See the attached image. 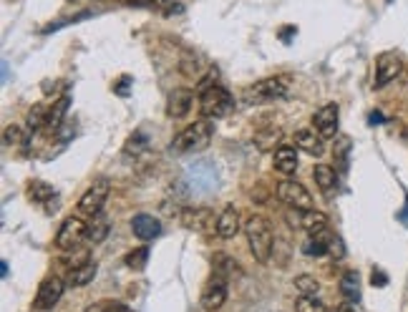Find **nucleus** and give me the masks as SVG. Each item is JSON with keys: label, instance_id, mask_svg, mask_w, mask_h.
Segmentation results:
<instances>
[{"label": "nucleus", "instance_id": "nucleus-1", "mask_svg": "<svg viewBox=\"0 0 408 312\" xmlns=\"http://www.w3.org/2000/svg\"><path fill=\"white\" fill-rule=\"evenodd\" d=\"M245 234H247L250 242V252L257 262H270L272 257V244H275V237H272V227L270 222L264 220L262 214H252L247 222H245Z\"/></svg>", "mask_w": 408, "mask_h": 312}, {"label": "nucleus", "instance_id": "nucleus-2", "mask_svg": "<svg viewBox=\"0 0 408 312\" xmlns=\"http://www.w3.org/2000/svg\"><path fill=\"white\" fill-rule=\"evenodd\" d=\"M214 126L209 119H202V121H194L192 126H187L185 131H179L172 141V151L174 154H197V151L207 149L209 141H212Z\"/></svg>", "mask_w": 408, "mask_h": 312}, {"label": "nucleus", "instance_id": "nucleus-3", "mask_svg": "<svg viewBox=\"0 0 408 312\" xmlns=\"http://www.w3.org/2000/svg\"><path fill=\"white\" fill-rule=\"evenodd\" d=\"M232 109H235V99H232V93L227 91V88L217 86V83H212V86L204 88V91L199 93V114H202V119L214 121V119L227 116Z\"/></svg>", "mask_w": 408, "mask_h": 312}, {"label": "nucleus", "instance_id": "nucleus-4", "mask_svg": "<svg viewBox=\"0 0 408 312\" xmlns=\"http://www.w3.org/2000/svg\"><path fill=\"white\" fill-rule=\"evenodd\" d=\"M288 96V78L285 76H272V78H262L255 86L245 91V99L250 104H264V101H280Z\"/></svg>", "mask_w": 408, "mask_h": 312}, {"label": "nucleus", "instance_id": "nucleus-5", "mask_svg": "<svg viewBox=\"0 0 408 312\" xmlns=\"http://www.w3.org/2000/svg\"><path fill=\"white\" fill-rule=\"evenodd\" d=\"M111 194V184L109 179H96L91 186H88L78 199V214L83 217H96L98 212H104V204Z\"/></svg>", "mask_w": 408, "mask_h": 312}, {"label": "nucleus", "instance_id": "nucleus-6", "mask_svg": "<svg viewBox=\"0 0 408 312\" xmlns=\"http://www.w3.org/2000/svg\"><path fill=\"white\" fill-rule=\"evenodd\" d=\"M277 197L280 202H285L288 207L298 209V212H305V209H313V197L310 191L305 189L300 181L295 179H285L277 184Z\"/></svg>", "mask_w": 408, "mask_h": 312}, {"label": "nucleus", "instance_id": "nucleus-7", "mask_svg": "<svg viewBox=\"0 0 408 312\" xmlns=\"http://www.w3.org/2000/svg\"><path fill=\"white\" fill-rule=\"evenodd\" d=\"M81 242H86V222L81 217H69L64 220L61 229L56 234V247L58 249H76Z\"/></svg>", "mask_w": 408, "mask_h": 312}, {"label": "nucleus", "instance_id": "nucleus-8", "mask_svg": "<svg viewBox=\"0 0 408 312\" xmlns=\"http://www.w3.org/2000/svg\"><path fill=\"white\" fill-rule=\"evenodd\" d=\"M401 71H403V61H401L398 53H380V56L375 58L373 88H383V86H388L391 81H396Z\"/></svg>", "mask_w": 408, "mask_h": 312}, {"label": "nucleus", "instance_id": "nucleus-9", "mask_svg": "<svg viewBox=\"0 0 408 312\" xmlns=\"http://www.w3.org/2000/svg\"><path fill=\"white\" fill-rule=\"evenodd\" d=\"M66 284L69 282H64V280L56 277V275L43 280L38 287V295H35V310H53V307L58 305V300L64 297Z\"/></svg>", "mask_w": 408, "mask_h": 312}, {"label": "nucleus", "instance_id": "nucleus-10", "mask_svg": "<svg viewBox=\"0 0 408 312\" xmlns=\"http://www.w3.org/2000/svg\"><path fill=\"white\" fill-rule=\"evenodd\" d=\"M224 300H227V275L214 272L204 284V289H202V307L204 310H219Z\"/></svg>", "mask_w": 408, "mask_h": 312}, {"label": "nucleus", "instance_id": "nucleus-11", "mask_svg": "<svg viewBox=\"0 0 408 312\" xmlns=\"http://www.w3.org/2000/svg\"><path fill=\"white\" fill-rule=\"evenodd\" d=\"M179 222H182L187 229H194V232L217 229V217H214L212 209H204V207L185 209V212L179 214Z\"/></svg>", "mask_w": 408, "mask_h": 312}, {"label": "nucleus", "instance_id": "nucleus-12", "mask_svg": "<svg viewBox=\"0 0 408 312\" xmlns=\"http://www.w3.org/2000/svg\"><path fill=\"white\" fill-rule=\"evenodd\" d=\"M338 119H340L338 104H325L322 109L315 111V116H313L315 131L320 133L322 139H333L335 133H338Z\"/></svg>", "mask_w": 408, "mask_h": 312}, {"label": "nucleus", "instance_id": "nucleus-13", "mask_svg": "<svg viewBox=\"0 0 408 312\" xmlns=\"http://www.w3.org/2000/svg\"><path fill=\"white\" fill-rule=\"evenodd\" d=\"M192 101H194V93L190 88H174L167 101V116L169 119H185L192 109Z\"/></svg>", "mask_w": 408, "mask_h": 312}, {"label": "nucleus", "instance_id": "nucleus-14", "mask_svg": "<svg viewBox=\"0 0 408 312\" xmlns=\"http://www.w3.org/2000/svg\"><path fill=\"white\" fill-rule=\"evenodd\" d=\"M132 229L141 242H149V239L159 237L161 224L156 217H151V214H136V217L132 220Z\"/></svg>", "mask_w": 408, "mask_h": 312}, {"label": "nucleus", "instance_id": "nucleus-15", "mask_svg": "<svg viewBox=\"0 0 408 312\" xmlns=\"http://www.w3.org/2000/svg\"><path fill=\"white\" fill-rule=\"evenodd\" d=\"M300 227H303L310 237H317V234H325L328 232V217L322 212H315V209H305L300 212Z\"/></svg>", "mask_w": 408, "mask_h": 312}, {"label": "nucleus", "instance_id": "nucleus-16", "mask_svg": "<svg viewBox=\"0 0 408 312\" xmlns=\"http://www.w3.org/2000/svg\"><path fill=\"white\" fill-rule=\"evenodd\" d=\"M240 229H242L240 212H237L235 207H227L217 217V234L222 239H232V237H237V232H240Z\"/></svg>", "mask_w": 408, "mask_h": 312}, {"label": "nucleus", "instance_id": "nucleus-17", "mask_svg": "<svg viewBox=\"0 0 408 312\" xmlns=\"http://www.w3.org/2000/svg\"><path fill=\"white\" fill-rule=\"evenodd\" d=\"M96 272H98L96 262L83 260V262H78V265L71 267L69 280H66V282H69L71 287H83V284L93 282V277H96Z\"/></svg>", "mask_w": 408, "mask_h": 312}, {"label": "nucleus", "instance_id": "nucleus-18", "mask_svg": "<svg viewBox=\"0 0 408 312\" xmlns=\"http://www.w3.org/2000/svg\"><path fill=\"white\" fill-rule=\"evenodd\" d=\"M295 146L303 149L305 154L320 156L322 154V136L317 131H313V128H300V131L295 133Z\"/></svg>", "mask_w": 408, "mask_h": 312}, {"label": "nucleus", "instance_id": "nucleus-19", "mask_svg": "<svg viewBox=\"0 0 408 312\" xmlns=\"http://www.w3.org/2000/svg\"><path fill=\"white\" fill-rule=\"evenodd\" d=\"M109 217L104 212H98L96 217H88L86 222V242L91 244H101L109 234Z\"/></svg>", "mask_w": 408, "mask_h": 312}, {"label": "nucleus", "instance_id": "nucleus-20", "mask_svg": "<svg viewBox=\"0 0 408 312\" xmlns=\"http://www.w3.org/2000/svg\"><path fill=\"white\" fill-rule=\"evenodd\" d=\"M272 164H275V169L280 174H285V176H290V174H295V169H298V151L293 149V146H280V149L275 151V156H272Z\"/></svg>", "mask_w": 408, "mask_h": 312}, {"label": "nucleus", "instance_id": "nucleus-21", "mask_svg": "<svg viewBox=\"0 0 408 312\" xmlns=\"http://www.w3.org/2000/svg\"><path fill=\"white\" fill-rule=\"evenodd\" d=\"M69 106H71V96H69V93H64L61 99L53 101L51 111H48V121H46V128L51 133L64 126V119H66V114H69Z\"/></svg>", "mask_w": 408, "mask_h": 312}, {"label": "nucleus", "instance_id": "nucleus-22", "mask_svg": "<svg viewBox=\"0 0 408 312\" xmlns=\"http://www.w3.org/2000/svg\"><path fill=\"white\" fill-rule=\"evenodd\" d=\"M313 176H315V184L320 186L322 194H333V191L338 189V174H335V169L328 167V164H317V167L313 169Z\"/></svg>", "mask_w": 408, "mask_h": 312}, {"label": "nucleus", "instance_id": "nucleus-23", "mask_svg": "<svg viewBox=\"0 0 408 312\" xmlns=\"http://www.w3.org/2000/svg\"><path fill=\"white\" fill-rule=\"evenodd\" d=\"M340 295L345 297V302H351V305H356L358 300H361V277H358L356 270H348L340 277Z\"/></svg>", "mask_w": 408, "mask_h": 312}, {"label": "nucleus", "instance_id": "nucleus-24", "mask_svg": "<svg viewBox=\"0 0 408 312\" xmlns=\"http://www.w3.org/2000/svg\"><path fill=\"white\" fill-rule=\"evenodd\" d=\"M53 197H58L56 191H53L51 184H46V181H40V179H33L28 184V199L35 204H48Z\"/></svg>", "mask_w": 408, "mask_h": 312}, {"label": "nucleus", "instance_id": "nucleus-25", "mask_svg": "<svg viewBox=\"0 0 408 312\" xmlns=\"http://www.w3.org/2000/svg\"><path fill=\"white\" fill-rule=\"evenodd\" d=\"M328 239H330V232H325V234H317V237H310L308 242H303V252L308 257L328 255Z\"/></svg>", "mask_w": 408, "mask_h": 312}, {"label": "nucleus", "instance_id": "nucleus-26", "mask_svg": "<svg viewBox=\"0 0 408 312\" xmlns=\"http://www.w3.org/2000/svg\"><path fill=\"white\" fill-rule=\"evenodd\" d=\"M25 128H28V133H35L38 128H43L46 126V121H48V111H46V106L43 104H38V106H33V109L28 111V119H25Z\"/></svg>", "mask_w": 408, "mask_h": 312}, {"label": "nucleus", "instance_id": "nucleus-27", "mask_svg": "<svg viewBox=\"0 0 408 312\" xmlns=\"http://www.w3.org/2000/svg\"><path fill=\"white\" fill-rule=\"evenodd\" d=\"M295 312H328L325 302L317 295H300V300L295 302Z\"/></svg>", "mask_w": 408, "mask_h": 312}, {"label": "nucleus", "instance_id": "nucleus-28", "mask_svg": "<svg viewBox=\"0 0 408 312\" xmlns=\"http://www.w3.org/2000/svg\"><path fill=\"white\" fill-rule=\"evenodd\" d=\"M295 289H298L300 295H317L320 282H317L313 275H298V277H295Z\"/></svg>", "mask_w": 408, "mask_h": 312}, {"label": "nucleus", "instance_id": "nucleus-29", "mask_svg": "<svg viewBox=\"0 0 408 312\" xmlns=\"http://www.w3.org/2000/svg\"><path fill=\"white\" fill-rule=\"evenodd\" d=\"M146 146H149V141H146V136L141 131H136V133H132L129 136V141H127V146H124V154H129V156H139L141 151H146Z\"/></svg>", "mask_w": 408, "mask_h": 312}, {"label": "nucleus", "instance_id": "nucleus-30", "mask_svg": "<svg viewBox=\"0 0 408 312\" xmlns=\"http://www.w3.org/2000/svg\"><path fill=\"white\" fill-rule=\"evenodd\" d=\"M146 262H149V247H139L127 255V267H132V270H136V272L144 270Z\"/></svg>", "mask_w": 408, "mask_h": 312}, {"label": "nucleus", "instance_id": "nucleus-31", "mask_svg": "<svg viewBox=\"0 0 408 312\" xmlns=\"http://www.w3.org/2000/svg\"><path fill=\"white\" fill-rule=\"evenodd\" d=\"M348 151H351V139H348V136H340L338 144H335V159H338L343 167H348Z\"/></svg>", "mask_w": 408, "mask_h": 312}, {"label": "nucleus", "instance_id": "nucleus-32", "mask_svg": "<svg viewBox=\"0 0 408 312\" xmlns=\"http://www.w3.org/2000/svg\"><path fill=\"white\" fill-rule=\"evenodd\" d=\"M328 255L335 257V260H340V257L345 255L343 239H340L338 234H330V239H328Z\"/></svg>", "mask_w": 408, "mask_h": 312}, {"label": "nucleus", "instance_id": "nucleus-33", "mask_svg": "<svg viewBox=\"0 0 408 312\" xmlns=\"http://www.w3.org/2000/svg\"><path fill=\"white\" fill-rule=\"evenodd\" d=\"M156 8H161V11L167 13V16H172V13H182V6H179L177 0H151Z\"/></svg>", "mask_w": 408, "mask_h": 312}, {"label": "nucleus", "instance_id": "nucleus-34", "mask_svg": "<svg viewBox=\"0 0 408 312\" xmlns=\"http://www.w3.org/2000/svg\"><path fill=\"white\" fill-rule=\"evenodd\" d=\"M3 139H6L8 146H11V144H21V141H23V131H21L18 126H8L6 133H3Z\"/></svg>", "mask_w": 408, "mask_h": 312}, {"label": "nucleus", "instance_id": "nucleus-35", "mask_svg": "<svg viewBox=\"0 0 408 312\" xmlns=\"http://www.w3.org/2000/svg\"><path fill=\"white\" fill-rule=\"evenodd\" d=\"M373 287H385L388 284V275L385 272H380V270H373Z\"/></svg>", "mask_w": 408, "mask_h": 312}, {"label": "nucleus", "instance_id": "nucleus-36", "mask_svg": "<svg viewBox=\"0 0 408 312\" xmlns=\"http://www.w3.org/2000/svg\"><path fill=\"white\" fill-rule=\"evenodd\" d=\"M104 312H132V307L124 305V302H109V305L104 307Z\"/></svg>", "mask_w": 408, "mask_h": 312}, {"label": "nucleus", "instance_id": "nucleus-37", "mask_svg": "<svg viewBox=\"0 0 408 312\" xmlns=\"http://www.w3.org/2000/svg\"><path fill=\"white\" fill-rule=\"evenodd\" d=\"M129 83H132V78H129V76H121L119 86H116V93H121V96H127V88H129Z\"/></svg>", "mask_w": 408, "mask_h": 312}, {"label": "nucleus", "instance_id": "nucleus-38", "mask_svg": "<svg viewBox=\"0 0 408 312\" xmlns=\"http://www.w3.org/2000/svg\"><path fill=\"white\" fill-rule=\"evenodd\" d=\"M293 33H298V28H293V25H290V28H282V30H280V38H282L285 43H288V38H290Z\"/></svg>", "mask_w": 408, "mask_h": 312}, {"label": "nucleus", "instance_id": "nucleus-39", "mask_svg": "<svg viewBox=\"0 0 408 312\" xmlns=\"http://www.w3.org/2000/svg\"><path fill=\"white\" fill-rule=\"evenodd\" d=\"M371 124H383V114H378V111H373V114H371Z\"/></svg>", "mask_w": 408, "mask_h": 312}, {"label": "nucleus", "instance_id": "nucleus-40", "mask_svg": "<svg viewBox=\"0 0 408 312\" xmlns=\"http://www.w3.org/2000/svg\"><path fill=\"white\" fill-rule=\"evenodd\" d=\"M104 307H106V305H101V302H96V305L86 307V310H83V312H104Z\"/></svg>", "mask_w": 408, "mask_h": 312}, {"label": "nucleus", "instance_id": "nucleus-41", "mask_svg": "<svg viewBox=\"0 0 408 312\" xmlns=\"http://www.w3.org/2000/svg\"><path fill=\"white\" fill-rule=\"evenodd\" d=\"M335 312H356V310H353V305H351V302H345V305H340Z\"/></svg>", "mask_w": 408, "mask_h": 312}, {"label": "nucleus", "instance_id": "nucleus-42", "mask_svg": "<svg viewBox=\"0 0 408 312\" xmlns=\"http://www.w3.org/2000/svg\"><path fill=\"white\" fill-rule=\"evenodd\" d=\"M0 272H3V277H8V262L3 260V265H0Z\"/></svg>", "mask_w": 408, "mask_h": 312}]
</instances>
